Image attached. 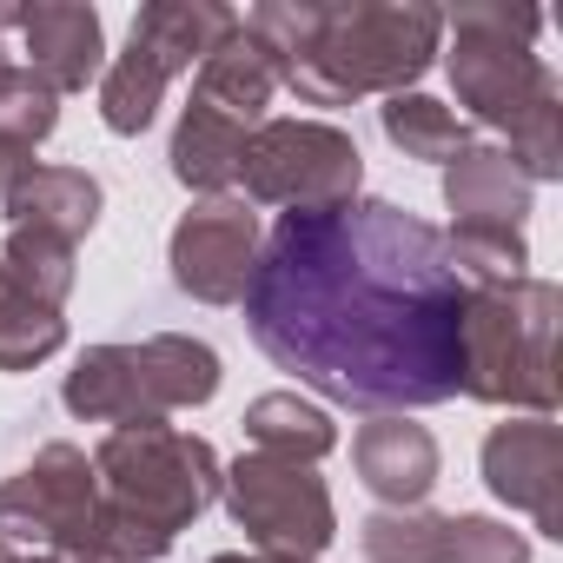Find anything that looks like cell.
<instances>
[{
    "label": "cell",
    "instance_id": "20",
    "mask_svg": "<svg viewBox=\"0 0 563 563\" xmlns=\"http://www.w3.org/2000/svg\"><path fill=\"white\" fill-rule=\"evenodd\" d=\"M245 438H252V451H265V457H292V464H319V457L339 444L332 418H325L319 405L292 398V391L258 398V405L245 411Z\"/></svg>",
    "mask_w": 563,
    "mask_h": 563
},
{
    "label": "cell",
    "instance_id": "24",
    "mask_svg": "<svg viewBox=\"0 0 563 563\" xmlns=\"http://www.w3.org/2000/svg\"><path fill=\"white\" fill-rule=\"evenodd\" d=\"M385 133H391V146H405L411 159H457V146H464L457 113L438 107V100H424V93H391V100H385Z\"/></svg>",
    "mask_w": 563,
    "mask_h": 563
},
{
    "label": "cell",
    "instance_id": "27",
    "mask_svg": "<svg viewBox=\"0 0 563 563\" xmlns=\"http://www.w3.org/2000/svg\"><path fill=\"white\" fill-rule=\"evenodd\" d=\"M212 563H292V556H212Z\"/></svg>",
    "mask_w": 563,
    "mask_h": 563
},
{
    "label": "cell",
    "instance_id": "8",
    "mask_svg": "<svg viewBox=\"0 0 563 563\" xmlns=\"http://www.w3.org/2000/svg\"><path fill=\"white\" fill-rule=\"evenodd\" d=\"M219 490H225V510H232V523L252 537L258 556L312 563V556L332 543V530H339L332 490L319 484L312 464H292V457L252 451V457H239V464L219 477Z\"/></svg>",
    "mask_w": 563,
    "mask_h": 563
},
{
    "label": "cell",
    "instance_id": "17",
    "mask_svg": "<svg viewBox=\"0 0 563 563\" xmlns=\"http://www.w3.org/2000/svg\"><path fill=\"white\" fill-rule=\"evenodd\" d=\"M272 93H278V67H272V54H265L245 27H239L219 54H206V60H199V74H192V100H206V107L232 113L239 126L265 120Z\"/></svg>",
    "mask_w": 563,
    "mask_h": 563
},
{
    "label": "cell",
    "instance_id": "7",
    "mask_svg": "<svg viewBox=\"0 0 563 563\" xmlns=\"http://www.w3.org/2000/svg\"><path fill=\"white\" fill-rule=\"evenodd\" d=\"M245 199L252 206H286V212H312V206H339L358 199V146L352 133L325 126V120H265L245 140L239 159Z\"/></svg>",
    "mask_w": 563,
    "mask_h": 563
},
{
    "label": "cell",
    "instance_id": "22",
    "mask_svg": "<svg viewBox=\"0 0 563 563\" xmlns=\"http://www.w3.org/2000/svg\"><path fill=\"white\" fill-rule=\"evenodd\" d=\"M60 345H67L60 312L41 306V299H27L14 278H8V265H0V372H34Z\"/></svg>",
    "mask_w": 563,
    "mask_h": 563
},
{
    "label": "cell",
    "instance_id": "26",
    "mask_svg": "<svg viewBox=\"0 0 563 563\" xmlns=\"http://www.w3.org/2000/svg\"><path fill=\"white\" fill-rule=\"evenodd\" d=\"M34 173V146H21V140H0V199H8L21 179Z\"/></svg>",
    "mask_w": 563,
    "mask_h": 563
},
{
    "label": "cell",
    "instance_id": "2",
    "mask_svg": "<svg viewBox=\"0 0 563 563\" xmlns=\"http://www.w3.org/2000/svg\"><path fill=\"white\" fill-rule=\"evenodd\" d=\"M299 100L345 107L358 93H405L444 34L431 8H258L239 21Z\"/></svg>",
    "mask_w": 563,
    "mask_h": 563
},
{
    "label": "cell",
    "instance_id": "1",
    "mask_svg": "<svg viewBox=\"0 0 563 563\" xmlns=\"http://www.w3.org/2000/svg\"><path fill=\"white\" fill-rule=\"evenodd\" d=\"M464 299L438 225L339 199L278 212L245 278V325L278 372L391 418L464 391Z\"/></svg>",
    "mask_w": 563,
    "mask_h": 563
},
{
    "label": "cell",
    "instance_id": "11",
    "mask_svg": "<svg viewBox=\"0 0 563 563\" xmlns=\"http://www.w3.org/2000/svg\"><path fill=\"white\" fill-rule=\"evenodd\" d=\"M372 563H530V543L490 517H424V510H378L365 523Z\"/></svg>",
    "mask_w": 563,
    "mask_h": 563
},
{
    "label": "cell",
    "instance_id": "28",
    "mask_svg": "<svg viewBox=\"0 0 563 563\" xmlns=\"http://www.w3.org/2000/svg\"><path fill=\"white\" fill-rule=\"evenodd\" d=\"M0 563H21V550H14V543H0Z\"/></svg>",
    "mask_w": 563,
    "mask_h": 563
},
{
    "label": "cell",
    "instance_id": "4",
    "mask_svg": "<svg viewBox=\"0 0 563 563\" xmlns=\"http://www.w3.org/2000/svg\"><path fill=\"white\" fill-rule=\"evenodd\" d=\"M457 47H451V87L457 100L484 120L504 126L517 140L510 159H523V179H556L563 166V140H556V80L550 67L530 54L537 14H510V8H457L451 14Z\"/></svg>",
    "mask_w": 563,
    "mask_h": 563
},
{
    "label": "cell",
    "instance_id": "18",
    "mask_svg": "<svg viewBox=\"0 0 563 563\" xmlns=\"http://www.w3.org/2000/svg\"><path fill=\"white\" fill-rule=\"evenodd\" d=\"M245 140H252V126H239L232 113L192 100L179 113V133H173V179L192 186V192L232 186L239 179V159H245Z\"/></svg>",
    "mask_w": 563,
    "mask_h": 563
},
{
    "label": "cell",
    "instance_id": "15",
    "mask_svg": "<svg viewBox=\"0 0 563 563\" xmlns=\"http://www.w3.org/2000/svg\"><path fill=\"white\" fill-rule=\"evenodd\" d=\"M352 464H358L365 490L398 510H418L424 490L438 484V444L424 424H405V418H372L352 444Z\"/></svg>",
    "mask_w": 563,
    "mask_h": 563
},
{
    "label": "cell",
    "instance_id": "14",
    "mask_svg": "<svg viewBox=\"0 0 563 563\" xmlns=\"http://www.w3.org/2000/svg\"><path fill=\"white\" fill-rule=\"evenodd\" d=\"M444 199L457 212L451 232H523L530 179L497 146H457V159H444Z\"/></svg>",
    "mask_w": 563,
    "mask_h": 563
},
{
    "label": "cell",
    "instance_id": "5",
    "mask_svg": "<svg viewBox=\"0 0 563 563\" xmlns=\"http://www.w3.org/2000/svg\"><path fill=\"white\" fill-rule=\"evenodd\" d=\"M550 332H556V286L543 278H504L471 286L464 299V391L484 405H523L550 418L556 378H550Z\"/></svg>",
    "mask_w": 563,
    "mask_h": 563
},
{
    "label": "cell",
    "instance_id": "21",
    "mask_svg": "<svg viewBox=\"0 0 563 563\" xmlns=\"http://www.w3.org/2000/svg\"><path fill=\"white\" fill-rule=\"evenodd\" d=\"M166 87H173V74L140 41H126V54L100 74V120L113 133H146L153 113H159V100H166Z\"/></svg>",
    "mask_w": 563,
    "mask_h": 563
},
{
    "label": "cell",
    "instance_id": "29",
    "mask_svg": "<svg viewBox=\"0 0 563 563\" xmlns=\"http://www.w3.org/2000/svg\"><path fill=\"white\" fill-rule=\"evenodd\" d=\"M8 60H14V47H8V34H0V67H8Z\"/></svg>",
    "mask_w": 563,
    "mask_h": 563
},
{
    "label": "cell",
    "instance_id": "13",
    "mask_svg": "<svg viewBox=\"0 0 563 563\" xmlns=\"http://www.w3.org/2000/svg\"><path fill=\"white\" fill-rule=\"evenodd\" d=\"M0 34H21V67L41 74L54 93H80L100 80V14L93 8H0Z\"/></svg>",
    "mask_w": 563,
    "mask_h": 563
},
{
    "label": "cell",
    "instance_id": "25",
    "mask_svg": "<svg viewBox=\"0 0 563 563\" xmlns=\"http://www.w3.org/2000/svg\"><path fill=\"white\" fill-rule=\"evenodd\" d=\"M54 100H60V93H54L41 74H27L21 60H8V67H0V140H21V146L47 140L54 120H60Z\"/></svg>",
    "mask_w": 563,
    "mask_h": 563
},
{
    "label": "cell",
    "instance_id": "12",
    "mask_svg": "<svg viewBox=\"0 0 563 563\" xmlns=\"http://www.w3.org/2000/svg\"><path fill=\"white\" fill-rule=\"evenodd\" d=\"M484 477L510 510H530L543 537H563L556 484H563V431L550 418H517L484 438Z\"/></svg>",
    "mask_w": 563,
    "mask_h": 563
},
{
    "label": "cell",
    "instance_id": "23",
    "mask_svg": "<svg viewBox=\"0 0 563 563\" xmlns=\"http://www.w3.org/2000/svg\"><path fill=\"white\" fill-rule=\"evenodd\" d=\"M0 265H8V278H14L27 299H41V306H54V312H60V299L74 292V245H60V239H47V232H21V225H14Z\"/></svg>",
    "mask_w": 563,
    "mask_h": 563
},
{
    "label": "cell",
    "instance_id": "3",
    "mask_svg": "<svg viewBox=\"0 0 563 563\" xmlns=\"http://www.w3.org/2000/svg\"><path fill=\"white\" fill-rule=\"evenodd\" d=\"M100 543L120 563H153L173 550V530H186L219 497V457L206 438L173 424H120L100 457Z\"/></svg>",
    "mask_w": 563,
    "mask_h": 563
},
{
    "label": "cell",
    "instance_id": "9",
    "mask_svg": "<svg viewBox=\"0 0 563 563\" xmlns=\"http://www.w3.org/2000/svg\"><path fill=\"white\" fill-rule=\"evenodd\" d=\"M0 543H34L47 556L100 550V477L87 451L47 444L27 471L0 484Z\"/></svg>",
    "mask_w": 563,
    "mask_h": 563
},
{
    "label": "cell",
    "instance_id": "6",
    "mask_svg": "<svg viewBox=\"0 0 563 563\" xmlns=\"http://www.w3.org/2000/svg\"><path fill=\"white\" fill-rule=\"evenodd\" d=\"M219 391V358L199 339L159 332L140 345H93L67 372V411L93 424H166V411L206 405Z\"/></svg>",
    "mask_w": 563,
    "mask_h": 563
},
{
    "label": "cell",
    "instance_id": "19",
    "mask_svg": "<svg viewBox=\"0 0 563 563\" xmlns=\"http://www.w3.org/2000/svg\"><path fill=\"white\" fill-rule=\"evenodd\" d=\"M239 34V14L232 8H140V21H133V41L166 67V74H186V67H199L206 54H219L225 41Z\"/></svg>",
    "mask_w": 563,
    "mask_h": 563
},
{
    "label": "cell",
    "instance_id": "10",
    "mask_svg": "<svg viewBox=\"0 0 563 563\" xmlns=\"http://www.w3.org/2000/svg\"><path fill=\"white\" fill-rule=\"evenodd\" d=\"M252 258H258V219L245 199H206L173 225V278H179V292L206 306L245 299Z\"/></svg>",
    "mask_w": 563,
    "mask_h": 563
},
{
    "label": "cell",
    "instance_id": "16",
    "mask_svg": "<svg viewBox=\"0 0 563 563\" xmlns=\"http://www.w3.org/2000/svg\"><path fill=\"white\" fill-rule=\"evenodd\" d=\"M0 206H8V219H14L21 232H47V239L74 245V239L93 232V219H100V186H93L80 166H34Z\"/></svg>",
    "mask_w": 563,
    "mask_h": 563
}]
</instances>
